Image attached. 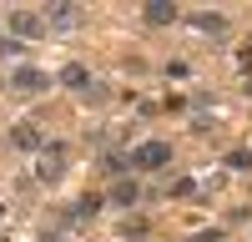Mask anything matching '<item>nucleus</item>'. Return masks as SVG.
Segmentation results:
<instances>
[{
  "mask_svg": "<svg viewBox=\"0 0 252 242\" xmlns=\"http://www.w3.org/2000/svg\"><path fill=\"white\" fill-rule=\"evenodd\" d=\"M166 161H172V147H166V141H141V147L131 151V167L136 172H161Z\"/></svg>",
  "mask_w": 252,
  "mask_h": 242,
  "instance_id": "obj_1",
  "label": "nucleus"
},
{
  "mask_svg": "<svg viewBox=\"0 0 252 242\" xmlns=\"http://www.w3.org/2000/svg\"><path fill=\"white\" fill-rule=\"evenodd\" d=\"M35 177L46 182V187H51V182H61V177H66V147H61V141H51V147L40 151V161H35Z\"/></svg>",
  "mask_w": 252,
  "mask_h": 242,
  "instance_id": "obj_2",
  "label": "nucleus"
},
{
  "mask_svg": "<svg viewBox=\"0 0 252 242\" xmlns=\"http://www.w3.org/2000/svg\"><path fill=\"white\" fill-rule=\"evenodd\" d=\"M10 35L26 46V40H40L46 35V15H35V10H10Z\"/></svg>",
  "mask_w": 252,
  "mask_h": 242,
  "instance_id": "obj_3",
  "label": "nucleus"
},
{
  "mask_svg": "<svg viewBox=\"0 0 252 242\" xmlns=\"http://www.w3.org/2000/svg\"><path fill=\"white\" fill-rule=\"evenodd\" d=\"M187 26H192L197 35H212V40H227V15H217V10H197V15H187Z\"/></svg>",
  "mask_w": 252,
  "mask_h": 242,
  "instance_id": "obj_4",
  "label": "nucleus"
},
{
  "mask_svg": "<svg viewBox=\"0 0 252 242\" xmlns=\"http://www.w3.org/2000/svg\"><path fill=\"white\" fill-rule=\"evenodd\" d=\"M10 147L15 151H46V136H40L35 121H15L10 126Z\"/></svg>",
  "mask_w": 252,
  "mask_h": 242,
  "instance_id": "obj_5",
  "label": "nucleus"
},
{
  "mask_svg": "<svg viewBox=\"0 0 252 242\" xmlns=\"http://www.w3.org/2000/svg\"><path fill=\"white\" fill-rule=\"evenodd\" d=\"M10 86H15V91H26V96H40V91L51 86V76H46V71H35V66H20V71L10 76Z\"/></svg>",
  "mask_w": 252,
  "mask_h": 242,
  "instance_id": "obj_6",
  "label": "nucleus"
},
{
  "mask_svg": "<svg viewBox=\"0 0 252 242\" xmlns=\"http://www.w3.org/2000/svg\"><path fill=\"white\" fill-rule=\"evenodd\" d=\"M136 202H141V187H136V182L131 177H121V182H111V207H136Z\"/></svg>",
  "mask_w": 252,
  "mask_h": 242,
  "instance_id": "obj_7",
  "label": "nucleus"
},
{
  "mask_svg": "<svg viewBox=\"0 0 252 242\" xmlns=\"http://www.w3.org/2000/svg\"><path fill=\"white\" fill-rule=\"evenodd\" d=\"M172 20H177L172 0H152V5H146V26H172Z\"/></svg>",
  "mask_w": 252,
  "mask_h": 242,
  "instance_id": "obj_8",
  "label": "nucleus"
},
{
  "mask_svg": "<svg viewBox=\"0 0 252 242\" xmlns=\"http://www.w3.org/2000/svg\"><path fill=\"white\" fill-rule=\"evenodd\" d=\"M61 86H71V91H91V71H86V66H76V60H71V66L61 71Z\"/></svg>",
  "mask_w": 252,
  "mask_h": 242,
  "instance_id": "obj_9",
  "label": "nucleus"
},
{
  "mask_svg": "<svg viewBox=\"0 0 252 242\" xmlns=\"http://www.w3.org/2000/svg\"><path fill=\"white\" fill-rule=\"evenodd\" d=\"M76 20H81L76 5H51V10H46V26H61V30H71Z\"/></svg>",
  "mask_w": 252,
  "mask_h": 242,
  "instance_id": "obj_10",
  "label": "nucleus"
},
{
  "mask_svg": "<svg viewBox=\"0 0 252 242\" xmlns=\"http://www.w3.org/2000/svg\"><path fill=\"white\" fill-rule=\"evenodd\" d=\"M101 212V197L96 192H86V197H76V207H71V222H91Z\"/></svg>",
  "mask_w": 252,
  "mask_h": 242,
  "instance_id": "obj_11",
  "label": "nucleus"
},
{
  "mask_svg": "<svg viewBox=\"0 0 252 242\" xmlns=\"http://www.w3.org/2000/svg\"><path fill=\"white\" fill-rule=\"evenodd\" d=\"M101 172H111V177L121 182L126 172H131V156H126V151H106V156H101Z\"/></svg>",
  "mask_w": 252,
  "mask_h": 242,
  "instance_id": "obj_12",
  "label": "nucleus"
},
{
  "mask_svg": "<svg viewBox=\"0 0 252 242\" xmlns=\"http://www.w3.org/2000/svg\"><path fill=\"white\" fill-rule=\"evenodd\" d=\"M227 167H232V172H247V167H252V151H247V147L227 151Z\"/></svg>",
  "mask_w": 252,
  "mask_h": 242,
  "instance_id": "obj_13",
  "label": "nucleus"
},
{
  "mask_svg": "<svg viewBox=\"0 0 252 242\" xmlns=\"http://www.w3.org/2000/svg\"><path fill=\"white\" fill-rule=\"evenodd\" d=\"M192 192H197V182H192V177H182V182H172V197H192Z\"/></svg>",
  "mask_w": 252,
  "mask_h": 242,
  "instance_id": "obj_14",
  "label": "nucleus"
},
{
  "mask_svg": "<svg viewBox=\"0 0 252 242\" xmlns=\"http://www.w3.org/2000/svg\"><path fill=\"white\" fill-rule=\"evenodd\" d=\"M121 232H126V237H146V222H141V217H131V222H121Z\"/></svg>",
  "mask_w": 252,
  "mask_h": 242,
  "instance_id": "obj_15",
  "label": "nucleus"
},
{
  "mask_svg": "<svg viewBox=\"0 0 252 242\" xmlns=\"http://www.w3.org/2000/svg\"><path fill=\"white\" fill-rule=\"evenodd\" d=\"M0 56H20V40H0Z\"/></svg>",
  "mask_w": 252,
  "mask_h": 242,
  "instance_id": "obj_16",
  "label": "nucleus"
},
{
  "mask_svg": "<svg viewBox=\"0 0 252 242\" xmlns=\"http://www.w3.org/2000/svg\"><path fill=\"white\" fill-rule=\"evenodd\" d=\"M187 242H222V232H197V237H187Z\"/></svg>",
  "mask_w": 252,
  "mask_h": 242,
  "instance_id": "obj_17",
  "label": "nucleus"
}]
</instances>
